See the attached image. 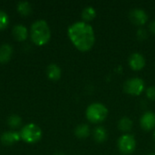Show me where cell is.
I'll return each instance as SVG.
<instances>
[{
  "mask_svg": "<svg viewBox=\"0 0 155 155\" xmlns=\"http://www.w3.org/2000/svg\"><path fill=\"white\" fill-rule=\"evenodd\" d=\"M85 115L90 123L99 124L106 119L108 115V109L101 103H93L87 107Z\"/></svg>",
  "mask_w": 155,
  "mask_h": 155,
  "instance_id": "3957f363",
  "label": "cell"
},
{
  "mask_svg": "<svg viewBox=\"0 0 155 155\" xmlns=\"http://www.w3.org/2000/svg\"><path fill=\"white\" fill-rule=\"evenodd\" d=\"M133 126H134L133 121L129 117H127V116H124L123 118H121L118 121V124H117L118 129L121 132L126 133V134L129 133L133 129Z\"/></svg>",
  "mask_w": 155,
  "mask_h": 155,
  "instance_id": "9a60e30c",
  "label": "cell"
},
{
  "mask_svg": "<svg viewBox=\"0 0 155 155\" xmlns=\"http://www.w3.org/2000/svg\"><path fill=\"white\" fill-rule=\"evenodd\" d=\"M137 37L139 40H145L148 37V32L145 28H140L137 31Z\"/></svg>",
  "mask_w": 155,
  "mask_h": 155,
  "instance_id": "44dd1931",
  "label": "cell"
},
{
  "mask_svg": "<svg viewBox=\"0 0 155 155\" xmlns=\"http://www.w3.org/2000/svg\"><path fill=\"white\" fill-rule=\"evenodd\" d=\"M153 140L155 141V130L154 132H153Z\"/></svg>",
  "mask_w": 155,
  "mask_h": 155,
  "instance_id": "cb8c5ba5",
  "label": "cell"
},
{
  "mask_svg": "<svg viewBox=\"0 0 155 155\" xmlns=\"http://www.w3.org/2000/svg\"><path fill=\"white\" fill-rule=\"evenodd\" d=\"M146 96L148 99L154 101L155 100V86H149L146 89Z\"/></svg>",
  "mask_w": 155,
  "mask_h": 155,
  "instance_id": "7402d4cb",
  "label": "cell"
},
{
  "mask_svg": "<svg viewBox=\"0 0 155 155\" xmlns=\"http://www.w3.org/2000/svg\"><path fill=\"white\" fill-rule=\"evenodd\" d=\"M145 89V83L140 77H133L126 80L124 84V91L130 95L138 96Z\"/></svg>",
  "mask_w": 155,
  "mask_h": 155,
  "instance_id": "5b68a950",
  "label": "cell"
},
{
  "mask_svg": "<svg viewBox=\"0 0 155 155\" xmlns=\"http://www.w3.org/2000/svg\"><path fill=\"white\" fill-rule=\"evenodd\" d=\"M149 29H150V31H151L153 34H154L155 35V20H153V22L150 23V25H149Z\"/></svg>",
  "mask_w": 155,
  "mask_h": 155,
  "instance_id": "603a6c76",
  "label": "cell"
},
{
  "mask_svg": "<svg viewBox=\"0 0 155 155\" xmlns=\"http://www.w3.org/2000/svg\"><path fill=\"white\" fill-rule=\"evenodd\" d=\"M96 16V10L93 6H85L82 11V18L84 22H89L94 19Z\"/></svg>",
  "mask_w": 155,
  "mask_h": 155,
  "instance_id": "e0dca14e",
  "label": "cell"
},
{
  "mask_svg": "<svg viewBox=\"0 0 155 155\" xmlns=\"http://www.w3.org/2000/svg\"><path fill=\"white\" fill-rule=\"evenodd\" d=\"M90 133H91L90 126L85 124H79L74 129V134L79 139H86L90 135Z\"/></svg>",
  "mask_w": 155,
  "mask_h": 155,
  "instance_id": "2e32d148",
  "label": "cell"
},
{
  "mask_svg": "<svg viewBox=\"0 0 155 155\" xmlns=\"http://www.w3.org/2000/svg\"><path fill=\"white\" fill-rule=\"evenodd\" d=\"M17 11L23 15H29L32 13V6L30 3L22 1L17 4Z\"/></svg>",
  "mask_w": 155,
  "mask_h": 155,
  "instance_id": "ac0fdd59",
  "label": "cell"
},
{
  "mask_svg": "<svg viewBox=\"0 0 155 155\" xmlns=\"http://www.w3.org/2000/svg\"><path fill=\"white\" fill-rule=\"evenodd\" d=\"M55 155H65V154H64V153H56Z\"/></svg>",
  "mask_w": 155,
  "mask_h": 155,
  "instance_id": "d4e9b609",
  "label": "cell"
},
{
  "mask_svg": "<svg viewBox=\"0 0 155 155\" xmlns=\"http://www.w3.org/2000/svg\"><path fill=\"white\" fill-rule=\"evenodd\" d=\"M8 124H9V126L10 127H12V128H16V127H18L20 124H21V123H22V119L18 116V115H11L9 118H8Z\"/></svg>",
  "mask_w": 155,
  "mask_h": 155,
  "instance_id": "ffe728a7",
  "label": "cell"
},
{
  "mask_svg": "<svg viewBox=\"0 0 155 155\" xmlns=\"http://www.w3.org/2000/svg\"><path fill=\"white\" fill-rule=\"evenodd\" d=\"M9 24V17L7 14L0 10V30H4L7 27Z\"/></svg>",
  "mask_w": 155,
  "mask_h": 155,
  "instance_id": "d6986e66",
  "label": "cell"
},
{
  "mask_svg": "<svg viewBox=\"0 0 155 155\" xmlns=\"http://www.w3.org/2000/svg\"><path fill=\"white\" fill-rule=\"evenodd\" d=\"M140 125L144 131H152L155 129V114L153 112H146L140 118Z\"/></svg>",
  "mask_w": 155,
  "mask_h": 155,
  "instance_id": "9c48e42d",
  "label": "cell"
},
{
  "mask_svg": "<svg viewBox=\"0 0 155 155\" xmlns=\"http://www.w3.org/2000/svg\"><path fill=\"white\" fill-rule=\"evenodd\" d=\"M30 35L32 41L36 45H46L51 38V30L45 20L35 21L30 30Z\"/></svg>",
  "mask_w": 155,
  "mask_h": 155,
  "instance_id": "7a4b0ae2",
  "label": "cell"
},
{
  "mask_svg": "<svg viewBox=\"0 0 155 155\" xmlns=\"http://www.w3.org/2000/svg\"><path fill=\"white\" fill-rule=\"evenodd\" d=\"M20 137L24 142L27 143H35L41 139L42 131L36 124H28L21 129Z\"/></svg>",
  "mask_w": 155,
  "mask_h": 155,
  "instance_id": "277c9868",
  "label": "cell"
},
{
  "mask_svg": "<svg viewBox=\"0 0 155 155\" xmlns=\"http://www.w3.org/2000/svg\"><path fill=\"white\" fill-rule=\"evenodd\" d=\"M47 77L52 81H58L61 78L62 71L56 64H50L46 68Z\"/></svg>",
  "mask_w": 155,
  "mask_h": 155,
  "instance_id": "30bf717a",
  "label": "cell"
},
{
  "mask_svg": "<svg viewBox=\"0 0 155 155\" xmlns=\"http://www.w3.org/2000/svg\"><path fill=\"white\" fill-rule=\"evenodd\" d=\"M93 137L94 140L98 143H102L105 142L108 138V134L106 129L103 126H97L96 128H94L93 132Z\"/></svg>",
  "mask_w": 155,
  "mask_h": 155,
  "instance_id": "4fadbf2b",
  "label": "cell"
},
{
  "mask_svg": "<svg viewBox=\"0 0 155 155\" xmlns=\"http://www.w3.org/2000/svg\"><path fill=\"white\" fill-rule=\"evenodd\" d=\"M13 35L14 37L17 40V41H25L27 38V28L23 25H16L13 27L12 30Z\"/></svg>",
  "mask_w": 155,
  "mask_h": 155,
  "instance_id": "7c38bea8",
  "label": "cell"
},
{
  "mask_svg": "<svg viewBox=\"0 0 155 155\" xmlns=\"http://www.w3.org/2000/svg\"><path fill=\"white\" fill-rule=\"evenodd\" d=\"M129 18L133 24L141 26L146 24L149 17L144 10L141 8H134L129 13Z\"/></svg>",
  "mask_w": 155,
  "mask_h": 155,
  "instance_id": "52a82bcc",
  "label": "cell"
},
{
  "mask_svg": "<svg viewBox=\"0 0 155 155\" xmlns=\"http://www.w3.org/2000/svg\"><path fill=\"white\" fill-rule=\"evenodd\" d=\"M20 139V134L15 132H7L3 134L1 136V142L5 145H12L15 143H17Z\"/></svg>",
  "mask_w": 155,
  "mask_h": 155,
  "instance_id": "8fae6325",
  "label": "cell"
},
{
  "mask_svg": "<svg viewBox=\"0 0 155 155\" xmlns=\"http://www.w3.org/2000/svg\"><path fill=\"white\" fill-rule=\"evenodd\" d=\"M148 155H155V153H150V154Z\"/></svg>",
  "mask_w": 155,
  "mask_h": 155,
  "instance_id": "484cf974",
  "label": "cell"
},
{
  "mask_svg": "<svg viewBox=\"0 0 155 155\" xmlns=\"http://www.w3.org/2000/svg\"><path fill=\"white\" fill-rule=\"evenodd\" d=\"M128 64L131 67L132 70L134 71H140L142 70L145 64H146V60L144 56L140 54V53H134L132 54L129 58H128Z\"/></svg>",
  "mask_w": 155,
  "mask_h": 155,
  "instance_id": "ba28073f",
  "label": "cell"
},
{
  "mask_svg": "<svg viewBox=\"0 0 155 155\" xmlns=\"http://www.w3.org/2000/svg\"><path fill=\"white\" fill-rule=\"evenodd\" d=\"M117 146L123 154L128 155L133 153L136 148V141L134 136L130 134H123L117 141Z\"/></svg>",
  "mask_w": 155,
  "mask_h": 155,
  "instance_id": "8992f818",
  "label": "cell"
},
{
  "mask_svg": "<svg viewBox=\"0 0 155 155\" xmlns=\"http://www.w3.org/2000/svg\"><path fill=\"white\" fill-rule=\"evenodd\" d=\"M68 36L73 45L81 52L89 51L95 43L93 26L84 21L75 22L68 27Z\"/></svg>",
  "mask_w": 155,
  "mask_h": 155,
  "instance_id": "6da1fadb",
  "label": "cell"
},
{
  "mask_svg": "<svg viewBox=\"0 0 155 155\" xmlns=\"http://www.w3.org/2000/svg\"><path fill=\"white\" fill-rule=\"evenodd\" d=\"M13 48L8 44H4L0 46V63L5 64L8 62L12 56Z\"/></svg>",
  "mask_w": 155,
  "mask_h": 155,
  "instance_id": "5bb4252c",
  "label": "cell"
}]
</instances>
